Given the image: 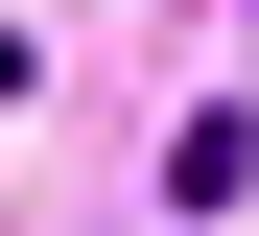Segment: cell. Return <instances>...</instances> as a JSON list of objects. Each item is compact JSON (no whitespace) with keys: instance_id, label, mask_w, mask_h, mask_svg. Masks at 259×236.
<instances>
[{"instance_id":"1","label":"cell","mask_w":259,"mask_h":236,"mask_svg":"<svg viewBox=\"0 0 259 236\" xmlns=\"http://www.w3.org/2000/svg\"><path fill=\"white\" fill-rule=\"evenodd\" d=\"M0 94H24V24H0Z\"/></svg>"}]
</instances>
